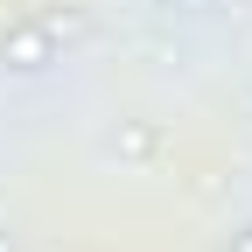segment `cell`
<instances>
[{
	"label": "cell",
	"instance_id": "cell-1",
	"mask_svg": "<svg viewBox=\"0 0 252 252\" xmlns=\"http://www.w3.org/2000/svg\"><path fill=\"white\" fill-rule=\"evenodd\" d=\"M0 63H7V70H49V63H56V28L49 21L7 28V35H0Z\"/></svg>",
	"mask_w": 252,
	"mask_h": 252
},
{
	"label": "cell",
	"instance_id": "cell-2",
	"mask_svg": "<svg viewBox=\"0 0 252 252\" xmlns=\"http://www.w3.org/2000/svg\"><path fill=\"white\" fill-rule=\"evenodd\" d=\"M231 252H252V224H245V231H238V238H231Z\"/></svg>",
	"mask_w": 252,
	"mask_h": 252
}]
</instances>
